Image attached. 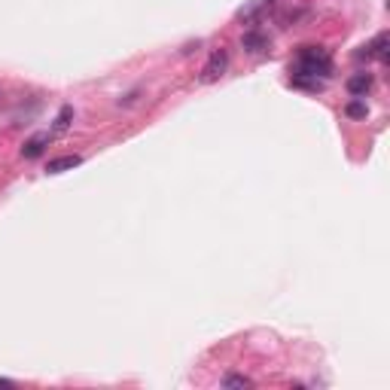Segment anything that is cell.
I'll list each match as a JSON object with an SVG mask.
<instances>
[{"label":"cell","mask_w":390,"mask_h":390,"mask_svg":"<svg viewBox=\"0 0 390 390\" xmlns=\"http://www.w3.org/2000/svg\"><path fill=\"white\" fill-rule=\"evenodd\" d=\"M0 387H13V382H6V378H0Z\"/></svg>","instance_id":"11"},{"label":"cell","mask_w":390,"mask_h":390,"mask_svg":"<svg viewBox=\"0 0 390 390\" xmlns=\"http://www.w3.org/2000/svg\"><path fill=\"white\" fill-rule=\"evenodd\" d=\"M46 144H49V132H40V134L27 137L25 146H22V156H25V159H37V156L46 150Z\"/></svg>","instance_id":"5"},{"label":"cell","mask_w":390,"mask_h":390,"mask_svg":"<svg viewBox=\"0 0 390 390\" xmlns=\"http://www.w3.org/2000/svg\"><path fill=\"white\" fill-rule=\"evenodd\" d=\"M77 165H82V156H58V159H49L46 165V174H64V171H73Z\"/></svg>","instance_id":"3"},{"label":"cell","mask_w":390,"mask_h":390,"mask_svg":"<svg viewBox=\"0 0 390 390\" xmlns=\"http://www.w3.org/2000/svg\"><path fill=\"white\" fill-rule=\"evenodd\" d=\"M70 116H73V110H70V107H61L58 119H55V132H64V128L70 125Z\"/></svg>","instance_id":"8"},{"label":"cell","mask_w":390,"mask_h":390,"mask_svg":"<svg viewBox=\"0 0 390 390\" xmlns=\"http://www.w3.org/2000/svg\"><path fill=\"white\" fill-rule=\"evenodd\" d=\"M329 68H332L329 55L323 52V49H311V46H308V49H302V55H299V73H308V77H317V73H320V77H327Z\"/></svg>","instance_id":"1"},{"label":"cell","mask_w":390,"mask_h":390,"mask_svg":"<svg viewBox=\"0 0 390 390\" xmlns=\"http://www.w3.org/2000/svg\"><path fill=\"white\" fill-rule=\"evenodd\" d=\"M226 387H250V378L244 375H226V382H222Z\"/></svg>","instance_id":"9"},{"label":"cell","mask_w":390,"mask_h":390,"mask_svg":"<svg viewBox=\"0 0 390 390\" xmlns=\"http://www.w3.org/2000/svg\"><path fill=\"white\" fill-rule=\"evenodd\" d=\"M226 68H229V55H226V49H213L210 58H208V64L201 68V82H217L222 73H226Z\"/></svg>","instance_id":"2"},{"label":"cell","mask_w":390,"mask_h":390,"mask_svg":"<svg viewBox=\"0 0 390 390\" xmlns=\"http://www.w3.org/2000/svg\"><path fill=\"white\" fill-rule=\"evenodd\" d=\"M387 46H390V37H387V34H378L375 40L366 46V52H360V58H369V55H375V58L387 61V58H390V49H387Z\"/></svg>","instance_id":"4"},{"label":"cell","mask_w":390,"mask_h":390,"mask_svg":"<svg viewBox=\"0 0 390 390\" xmlns=\"http://www.w3.org/2000/svg\"><path fill=\"white\" fill-rule=\"evenodd\" d=\"M263 46H265V37H263V34H244V49H250V52H263Z\"/></svg>","instance_id":"7"},{"label":"cell","mask_w":390,"mask_h":390,"mask_svg":"<svg viewBox=\"0 0 390 390\" xmlns=\"http://www.w3.org/2000/svg\"><path fill=\"white\" fill-rule=\"evenodd\" d=\"M348 116H354V119L366 116V104H363V101H351V104H348Z\"/></svg>","instance_id":"10"},{"label":"cell","mask_w":390,"mask_h":390,"mask_svg":"<svg viewBox=\"0 0 390 390\" xmlns=\"http://www.w3.org/2000/svg\"><path fill=\"white\" fill-rule=\"evenodd\" d=\"M369 89H372V77H369V73H354V77L348 80V92H351L354 98L366 95Z\"/></svg>","instance_id":"6"}]
</instances>
